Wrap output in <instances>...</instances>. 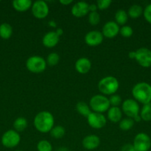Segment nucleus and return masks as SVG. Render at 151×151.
Returning a JSON list of instances; mask_svg holds the SVG:
<instances>
[{
	"mask_svg": "<svg viewBox=\"0 0 151 151\" xmlns=\"http://www.w3.org/2000/svg\"><path fill=\"white\" fill-rule=\"evenodd\" d=\"M33 125L38 132L46 134L54 127V117L50 112L43 111L36 115Z\"/></svg>",
	"mask_w": 151,
	"mask_h": 151,
	"instance_id": "f257e3e1",
	"label": "nucleus"
},
{
	"mask_svg": "<svg viewBox=\"0 0 151 151\" xmlns=\"http://www.w3.org/2000/svg\"><path fill=\"white\" fill-rule=\"evenodd\" d=\"M132 94L135 100L142 103L148 104L151 102V86L145 82L136 83L132 89Z\"/></svg>",
	"mask_w": 151,
	"mask_h": 151,
	"instance_id": "f03ea898",
	"label": "nucleus"
},
{
	"mask_svg": "<svg viewBox=\"0 0 151 151\" xmlns=\"http://www.w3.org/2000/svg\"><path fill=\"white\" fill-rule=\"evenodd\" d=\"M119 87L118 81L113 76H107L100 80L98 83V88L102 94L113 95L118 91Z\"/></svg>",
	"mask_w": 151,
	"mask_h": 151,
	"instance_id": "7ed1b4c3",
	"label": "nucleus"
},
{
	"mask_svg": "<svg viewBox=\"0 0 151 151\" xmlns=\"http://www.w3.org/2000/svg\"><path fill=\"white\" fill-rule=\"evenodd\" d=\"M122 111L127 116L131 118L134 122H140V107L136 100L133 99H127L122 103Z\"/></svg>",
	"mask_w": 151,
	"mask_h": 151,
	"instance_id": "20e7f679",
	"label": "nucleus"
},
{
	"mask_svg": "<svg viewBox=\"0 0 151 151\" xmlns=\"http://www.w3.org/2000/svg\"><path fill=\"white\" fill-rule=\"evenodd\" d=\"M90 107L96 113L103 114L110 108L109 99L102 94H96L91 97L90 100Z\"/></svg>",
	"mask_w": 151,
	"mask_h": 151,
	"instance_id": "39448f33",
	"label": "nucleus"
},
{
	"mask_svg": "<svg viewBox=\"0 0 151 151\" xmlns=\"http://www.w3.org/2000/svg\"><path fill=\"white\" fill-rule=\"evenodd\" d=\"M47 67L45 59L41 56L33 55L28 58L26 61V68L32 73L38 74L44 72Z\"/></svg>",
	"mask_w": 151,
	"mask_h": 151,
	"instance_id": "423d86ee",
	"label": "nucleus"
},
{
	"mask_svg": "<svg viewBox=\"0 0 151 151\" xmlns=\"http://www.w3.org/2000/svg\"><path fill=\"white\" fill-rule=\"evenodd\" d=\"M21 137L15 130H8L1 137V144L7 148H13L19 144Z\"/></svg>",
	"mask_w": 151,
	"mask_h": 151,
	"instance_id": "0eeeda50",
	"label": "nucleus"
},
{
	"mask_svg": "<svg viewBox=\"0 0 151 151\" xmlns=\"http://www.w3.org/2000/svg\"><path fill=\"white\" fill-rule=\"evenodd\" d=\"M136 151H148L151 147V139L145 133H139L135 137L133 143Z\"/></svg>",
	"mask_w": 151,
	"mask_h": 151,
	"instance_id": "6e6552de",
	"label": "nucleus"
},
{
	"mask_svg": "<svg viewBox=\"0 0 151 151\" xmlns=\"http://www.w3.org/2000/svg\"><path fill=\"white\" fill-rule=\"evenodd\" d=\"M136 60L141 66L148 68L151 66V50L146 47H141L136 51Z\"/></svg>",
	"mask_w": 151,
	"mask_h": 151,
	"instance_id": "1a4fd4ad",
	"label": "nucleus"
},
{
	"mask_svg": "<svg viewBox=\"0 0 151 151\" xmlns=\"http://www.w3.org/2000/svg\"><path fill=\"white\" fill-rule=\"evenodd\" d=\"M31 11L34 17L38 19H43L48 15L49 7L44 1L38 0L33 3Z\"/></svg>",
	"mask_w": 151,
	"mask_h": 151,
	"instance_id": "9d476101",
	"label": "nucleus"
},
{
	"mask_svg": "<svg viewBox=\"0 0 151 151\" xmlns=\"http://www.w3.org/2000/svg\"><path fill=\"white\" fill-rule=\"evenodd\" d=\"M87 120L89 125L94 129H101L107 124V119L103 114L96 112H91L87 117Z\"/></svg>",
	"mask_w": 151,
	"mask_h": 151,
	"instance_id": "9b49d317",
	"label": "nucleus"
},
{
	"mask_svg": "<svg viewBox=\"0 0 151 151\" xmlns=\"http://www.w3.org/2000/svg\"><path fill=\"white\" fill-rule=\"evenodd\" d=\"M104 36L99 31L93 30L87 32L84 36V41L86 44L90 47H96L102 43Z\"/></svg>",
	"mask_w": 151,
	"mask_h": 151,
	"instance_id": "f8f14e48",
	"label": "nucleus"
},
{
	"mask_svg": "<svg viewBox=\"0 0 151 151\" xmlns=\"http://www.w3.org/2000/svg\"><path fill=\"white\" fill-rule=\"evenodd\" d=\"M120 28L115 22H107L102 27V35L107 38H113L119 33Z\"/></svg>",
	"mask_w": 151,
	"mask_h": 151,
	"instance_id": "ddd939ff",
	"label": "nucleus"
},
{
	"mask_svg": "<svg viewBox=\"0 0 151 151\" xmlns=\"http://www.w3.org/2000/svg\"><path fill=\"white\" fill-rule=\"evenodd\" d=\"M100 142V139L98 136L95 134H90L83 139L82 146L86 150H93L99 147Z\"/></svg>",
	"mask_w": 151,
	"mask_h": 151,
	"instance_id": "4468645a",
	"label": "nucleus"
},
{
	"mask_svg": "<svg viewBox=\"0 0 151 151\" xmlns=\"http://www.w3.org/2000/svg\"><path fill=\"white\" fill-rule=\"evenodd\" d=\"M89 12V4L85 1H78L73 6L71 9L73 16L76 18L83 17Z\"/></svg>",
	"mask_w": 151,
	"mask_h": 151,
	"instance_id": "2eb2a0df",
	"label": "nucleus"
},
{
	"mask_svg": "<svg viewBox=\"0 0 151 151\" xmlns=\"http://www.w3.org/2000/svg\"><path fill=\"white\" fill-rule=\"evenodd\" d=\"M59 41V36L55 31L47 32L43 36L42 44L47 48H53L56 47Z\"/></svg>",
	"mask_w": 151,
	"mask_h": 151,
	"instance_id": "dca6fc26",
	"label": "nucleus"
},
{
	"mask_svg": "<svg viewBox=\"0 0 151 151\" xmlns=\"http://www.w3.org/2000/svg\"><path fill=\"white\" fill-rule=\"evenodd\" d=\"M91 62L87 58H80L75 63L76 70L80 74H87L91 69Z\"/></svg>",
	"mask_w": 151,
	"mask_h": 151,
	"instance_id": "f3484780",
	"label": "nucleus"
},
{
	"mask_svg": "<svg viewBox=\"0 0 151 151\" xmlns=\"http://www.w3.org/2000/svg\"><path fill=\"white\" fill-rule=\"evenodd\" d=\"M12 4L16 11L25 12L31 8L33 2L30 0H14Z\"/></svg>",
	"mask_w": 151,
	"mask_h": 151,
	"instance_id": "a211bd4d",
	"label": "nucleus"
},
{
	"mask_svg": "<svg viewBox=\"0 0 151 151\" xmlns=\"http://www.w3.org/2000/svg\"><path fill=\"white\" fill-rule=\"evenodd\" d=\"M107 118L113 122H120L122 118V111L118 107L112 106L107 111Z\"/></svg>",
	"mask_w": 151,
	"mask_h": 151,
	"instance_id": "6ab92c4d",
	"label": "nucleus"
},
{
	"mask_svg": "<svg viewBox=\"0 0 151 151\" xmlns=\"http://www.w3.org/2000/svg\"><path fill=\"white\" fill-rule=\"evenodd\" d=\"M115 20L117 24L124 26L128 21V14L125 10L121 9L118 10L115 13Z\"/></svg>",
	"mask_w": 151,
	"mask_h": 151,
	"instance_id": "aec40b11",
	"label": "nucleus"
},
{
	"mask_svg": "<svg viewBox=\"0 0 151 151\" xmlns=\"http://www.w3.org/2000/svg\"><path fill=\"white\" fill-rule=\"evenodd\" d=\"M76 109L77 112H78L79 114L82 115V116H87L91 114V110H90V106L87 104L86 103L82 101H80L76 105Z\"/></svg>",
	"mask_w": 151,
	"mask_h": 151,
	"instance_id": "412c9836",
	"label": "nucleus"
},
{
	"mask_svg": "<svg viewBox=\"0 0 151 151\" xmlns=\"http://www.w3.org/2000/svg\"><path fill=\"white\" fill-rule=\"evenodd\" d=\"M13 33V28L9 24L3 23L0 25V37L3 39H8Z\"/></svg>",
	"mask_w": 151,
	"mask_h": 151,
	"instance_id": "4be33fe9",
	"label": "nucleus"
},
{
	"mask_svg": "<svg viewBox=\"0 0 151 151\" xmlns=\"http://www.w3.org/2000/svg\"><path fill=\"white\" fill-rule=\"evenodd\" d=\"M143 13V9L139 4H133L128 9L127 14L131 19H138Z\"/></svg>",
	"mask_w": 151,
	"mask_h": 151,
	"instance_id": "5701e85b",
	"label": "nucleus"
},
{
	"mask_svg": "<svg viewBox=\"0 0 151 151\" xmlns=\"http://www.w3.org/2000/svg\"><path fill=\"white\" fill-rule=\"evenodd\" d=\"M27 127H28V120L22 116L18 117L13 122V128L18 133L24 131Z\"/></svg>",
	"mask_w": 151,
	"mask_h": 151,
	"instance_id": "b1692460",
	"label": "nucleus"
},
{
	"mask_svg": "<svg viewBox=\"0 0 151 151\" xmlns=\"http://www.w3.org/2000/svg\"><path fill=\"white\" fill-rule=\"evenodd\" d=\"M140 116L141 119L145 122L151 121V103L145 104L142 106L140 111Z\"/></svg>",
	"mask_w": 151,
	"mask_h": 151,
	"instance_id": "393cba45",
	"label": "nucleus"
},
{
	"mask_svg": "<svg viewBox=\"0 0 151 151\" xmlns=\"http://www.w3.org/2000/svg\"><path fill=\"white\" fill-rule=\"evenodd\" d=\"M134 120L131 118H124V119H121L119 122V128L121 131H130L134 125Z\"/></svg>",
	"mask_w": 151,
	"mask_h": 151,
	"instance_id": "a878e982",
	"label": "nucleus"
},
{
	"mask_svg": "<svg viewBox=\"0 0 151 151\" xmlns=\"http://www.w3.org/2000/svg\"><path fill=\"white\" fill-rule=\"evenodd\" d=\"M50 136L54 139H61L65 136V129L64 127L61 125H57L52 128L51 131H50Z\"/></svg>",
	"mask_w": 151,
	"mask_h": 151,
	"instance_id": "bb28decb",
	"label": "nucleus"
},
{
	"mask_svg": "<svg viewBox=\"0 0 151 151\" xmlns=\"http://www.w3.org/2000/svg\"><path fill=\"white\" fill-rule=\"evenodd\" d=\"M36 148L38 151H52L53 150V146L50 142L43 139L38 142Z\"/></svg>",
	"mask_w": 151,
	"mask_h": 151,
	"instance_id": "cd10ccee",
	"label": "nucleus"
},
{
	"mask_svg": "<svg viewBox=\"0 0 151 151\" xmlns=\"http://www.w3.org/2000/svg\"><path fill=\"white\" fill-rule=\"evenodd\" d=\"M59 55L56 52H52L47 55V64L50 66H55L57 65L59 62Z\"/></svg>",
	"mask_w": 151,
	"mask_h": 151,
	"instance_id": "c85d7f7f",
	"label": "nucleus"
},
{
	"mask_svg": "<svg viewBox=\"0 0 151 151\" xmlns=\"http://www.w3.org/2000/svg\"><path fill=\"white\" fill-rule=\"evenodd\" d=\"M88 22L93 26H96L100 22V15L97 11L90 12L88 15Z\"/></svg>",
	"mask_w": 151,
	"mask_h": 151,
	"instance_id": "c756f323",
	"label": "nucleus"
},
{
	"mask_svg": "<svg viewBox=\"0 0 151 151\" xmlns=\"http://www.w3.org/2000/svg\"><path fill=\"white\" fill-rule=\"evenodd\" d=\"M119 33L124 38H130L133 35V29L131 27L127 26V25H124L122 27L120 28Z\"/></svg>",
	"mask_w": 151,
	"mask_h": 151,
	"instance_id": "7c9ffc66",
	"label": "nucleus"
},
{
	"mask_svg": "<svg viewBox=\"0 0 151 151\" xmlns=\"http://www.w3.org/2000/svg\"><path fill=\"white\" fill-rule=\"evenodd\" d=\"M121 100H121V97L119 95H118V94H113L109 98L110 106H114V107H118L121 103Z\"/></svg>",
	"mask_w": 151,
	"mask_h": 151,
	"instance_id": "2f4dec72",
	"label": "nucleus"
},
{
	"mask_svg": "<svg viewBox=\"0 0 151 151\" xmlns=\"http://www.w3.org/2000/svg\"><path fill=\"white\" fill-rule=\"evenodd\" d=\"M111 3L112 1L110 0H98L96 2V6L99 10H105L110 7Z\"/></svg>",
	"mask_w": 151,
	"mask_h": 151,
	"instance_id": "473e14b6",
	"label": "nucleus"
},
{
	"mask_svg": "<svg viewBox=\"0 0 151 151\" xmlns=\"http://www.w3.org/2000/svg\"><path fill=\"white\" fill-rule=\"evenodd\" d=\"M143 14L145 20L151 24V4L146 6L143 11Z\"/></svg>",
	"mask_w": 151,
	"mask_h": 151,
	"instance_id": "72a5a7b5",
	"label": "nucleus"
},
{
	"mask_svg": "<svg viewBox=\"0 0 151 151\" xmlns=\"http://www.w3.org/2000/svg\"><path fill=\"white\" fill-rule=\"evenodd\" d=\"M121 151H136L133 145L126 144L121 147Z\"/></svg>",
	"mask_w": 151,
	"mask_h": 151,
	"instance_id": "f704fd0d",
	"label": "nucleus"
},
{
	"mask_svg": "<svg viewBox=\"0 0 151 151\" xmlns=\"http://www.w3.org/2000/svg\"><path fill=\"white\" fill-rule=\"evenodd\" d=\"M97 6L96 4H89V11L90 12H96L97 10Z\"/></svg>",
	"mask_w": 151,
	"mask_h": 151,
	"instance_id": "c9c22d12",
	"label": "nucleus"
},
{
	"mask_svg": "<svg viewBox=\"0 0 151 151\" xmlns=\"http://www.w3.org/2000/svg\"><path fill=\"white\" fill-rule=\"evenodd\" d=\"M73 0H60L59 2H60L62 4H63V5L67 6L70 4L71 3H73Z\"/></svg>",
	"mask_w": 151,
	"mask_h": 151,
	"instance_id": "e433bc0d",
	"label": "nucleus"
},
{
	"mask_svg": "<svg viewBox=\"0 0 151 151\" xmlns=\"http://www.w3.org/2000/svg\"><path fill=\"white\" fill-rule=\"evenodd\" d=\"M128 57L130 59H135L136 58V51H131L128 53Z\"/></svg>",
	"mask_w": 151,
	"mask_h": 151,
	"instance_id": "4c0bfd02",
	"label": "nucleus"
},
{
	"mask_svg": "<svg viewBox=\"0 0 151 151\" xmlns=\"http://www.w3.org/2000/svg\"><path fill=\"white\" fill-rule=\"evenodd\" d=\"M55 32H56V33H57V35H59V37H60L61 35H62V34H63V30H62V29H61V28H57V29H56V30L55 31Z\"/></svg>",
	"mask_w": 151,
	"mask_h": 151,
	"instance_id": "58836bf2",
	"label": "nucleus"
},
{
	"mask_svg": "<svg viewBox=\"0 0 151 151\" xmlns=\"http://www.w3.org/2000/svg\"><path fill=\"white\" fill-rule=\"evenodd\" d=\"M57 151H70V150H68V149L67 148V147H60V148L58 149Z\"/></svg>",
	"mask_w": 151,
	"mask_h": 151,
	"instance_id": "ea45409f",
	"label": "nucleus"
},
{
	"mask_svg": "<svg viewBox=\"0 0 151 151\" xmlns=\"http://www.w3.org/2000/svg\"><path fill=\"white\" fill-rule=\"evenodd\" d=\"M49 24H50V26L53 27H56V23H55V22H53V21H52V22H49Z\"/></svg>",
	"mask_w": 151,
	"mask_h": 151,
	"instance_id": "a19ab883",
	"label": "nucleus"
},
{
	"mask_svg": "<svg viewBox=\"0 0 151 151\" xmlns=\"http://www.w3.org/2000/svg\"><path fill=\"white\" fill-rule=\"evenodd\" d=\"M15 151H22V150H15Z\"/></svg>",
	"mask_w": 151,
	"mask_h": 151,
	"instance_id": "79ce46f5",
	"label": "nucleus"
}]
</instances>
